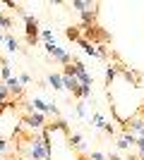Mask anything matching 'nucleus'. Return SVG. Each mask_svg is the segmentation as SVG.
Listing matches in <instances>:
<instances>
[{"instance_id": "nucleus-4", "label": "nucleus", "mask_w": 144, "mask_h": 160, "mask_svg": "<svg viewBox=\"0 0 144 160\" xmlns=\"http://www.w3.org/2000/svg\"><path fill=\"white\" fill-rule=\"evenodd\" d=\"M5 86H7V93H10V98L22 100V96H24V86H22V81H19V74H12V77L5 81Z\"/></svg>"}, {"instance_id": "nucleus-9", "label": "nucleus", "mask_w": 144, "mask_h": 160, "mask_svg": "<svg viewBox=\"0 0 144 160\" xmlns=\"http://www.w3.org/2000/svg\"><path fill=\"white\" fill-rule=\"evenodd\" d=\"M96 14H99V10H96V2L89 7V10H84L79 17H82V24L79 27H96Z\"/></svg>"}, {"instance_id": "nucleus-14", "label": "nucleus", "mask_w": 144, "mask_h": 160, "mask_svg": "<svg viewBox=\"0 0 144 160\" xmlns=\"http://www.w3.org/2000/svg\"><path fill=\"white\" fill-rule=\"evenodd\" d=\"M77 43H79V48H82L89 58H99V46H94V43H89V41H84V38H79Z\"/></svg>"}, {"instance_id": "nucleus-18", "label": "nucleus", "mask_w": 144, "mask_h": 160, "mask_svg": "<svg viewBox=\"0 0 144 160\" xmlns=\"http://www.w3.org/2000/svg\"><path fill=\"white\" fill-rule=\"evenodd\" d=\"M10 77H12V67L7 65L5 60H0V81H7Z\"/></svg>"}, {"instance_id": "nucleus-22", "label": "nucleus", "mask_w": 144, "mask_h": 160, "mask_svg": "<svg viewBox=\"0 0 144 160\" xmlns=\"http://www.w3.org/2000/svg\"><path fill=\"white\" fill-rule=\"evenodd\" d=\"M41 38L46 41V43H55V36H53L51 29H43V31H41Z\"/></svg>"}, {"instance_id": "nucleus-33", "label": "nucleus", "mask_w": 144, "mask_h": 160, "mask_svg": "<svg viewBox=\"0 0 144 160\" xmlns=\"http://www.w3.org/2000/svg\"><path fill=\"white\" fill-rule=\"evenodd\" d=\"M0 38H3V36H0Z\"/></svg>"}, {"instance_id": "nucleus-3", "label": "nucleus", "mask_w": 144, "mask_h": 160, "mask_svg": "<svg viewBox=\"0 0 144 160\" xmlns=\"http://www.w3.org/2000/svg\"><path fill=\"white\" fill-rule=\"evenodd\" d=\"M43 48H46V53L51 55V58H53V60L58 62V65H62V67L72 65V55H70L67 50H62V48H58L55 43H46Z\"/></svg>"}, {"instance_id": "nucleus-5", "label": "nucleus", "mask_w": 144, "mask_h": 160, "mask_svg": "<svg viewBox=\"0 0 144 160\" xmlns=\"http://www.w3.org/2000/svg\"><path fill=\"white\" fill-rule=\"evenodd\" d=\"M22 122H24L31 132H43V129H46V115H41V112H29Z\"/></svg>"}, {"instance_id": "nucleus-7", "label": "nucleus", "mask_w": 144, "mask_h": 160, "mask_svg": "<svg viewBox=\"0 0 144 160\" xmlns=\"http://www.w3.org/2000/svg\"><path fill=\"white\" fill-rule=\"evenodd\" d=\"M115 146H118V151H132V148L137 146V136H135L130 129H125V132L118 136Z\"/></svg>"}, {"instance_id": "nucleus-13", "label": "nucleus", "mask_w": 144, "mask_h": 160, "mask_svg": "<svg viewBox=\"0 0 144 160\" xmlns=\"http://www.w3.org/2000/svg\"><path fill=\"white\" fill-rule=\"evenodd\" d=\"M3 38H5V43H7V53H10V55H17V53H19V41L14 38L10 31H7Z\"/></svg>"}, {"instance_id": "nucleus-29", "label": "nucleus", "mask_w": 144, "mask_h": 160, "mask_svg": "<svg viewBox=\"0 0 144 160\" xmlns=\"http://www.w3.org/2000/svg\"><path fill=\"white\" fill-rule=\"evenodd\" d=\"M7 160H19V158H7Z\"/></svg>"}, {"instance_id": "nucleus-1", "label": "nucleus", "mask_w": 144, "mask_h": 160, "mask_svg": "<svg viewBox=\"0 0 144 160\" xmlns=\"http://www.w3.org/2000/svg\"><path fill=\"white\" fill-rule=\"evenodd\" d=\"M22 19H24V33H27V43L29 46H36V41H39V19H36L34 14H22Z\"/></svg>"}, {"instance_id": "nucleus-19", "label": "nucleus", "mask_w": 144, "mask_h": 160, "mask_svg": "<svg viewBox=\"0 0 144 160\" xmlns=\"http://www.w3.org/2000/svg\"><path fill=\"white\" fill-rule=\"evenodd\" d=\"M65 36H67L70 41H79V38H82V29H79V27H67V29H65Z\"/></svg>"}, {"instance_id": "nucleus-12", "label": "nucleus", "mask_w": 144, "mask_h": 160, "mask_svg": "<svg viewBox=\"0 0 144 160\" xmlns=\"http://www.w3.org/2000/svg\"><path fill=\"white\" fill-rule=\"evenodd\" d=\"M46 132H48V134H53V132H65V134L70 136V127H67V122L60 120V117H58L55 122H51V124H46Z\"/></svg>"}, {"instance_id": "nucleus-21", "label": "nucleus", "mask_w": 144, "mask_h": 160, "mask_svg": "<svg viewBox=\"0 0 144 160\" xmlns=\"http://www.w3.org/2000/svg\"><path fill=\"white\" fill-rule=\"evenodd\" d=\"M87 158H89V160H108V155L101 153V151H89V153H87Z\"/></svg>"}, {"instance_id": "nucleus-20", "label": "nucleus", "mask_w": 144, "mask_h": 160, "mask_svg": "<svg viewBox=\"0 0 144 160\" xmlns=\"http://www.w3.org/2000/svg\"><path fill=\"white\" fill-rule=\"evenodd\" d=\"M12 27V17H7L5 12H0V29H10Z\"/></svg>"}, {"instance_id": "nucleus-30", "label": "nucleus", "mask_w": 144, "mask_h": 160, "mask_svg": "<svg viewBox=\"0 0 144 160\" xmlns=\"http://www.w3.org/2000/svg\"><path fill=\"white\" fill-rule=\"evenodd\" d=\"M0 160H7V158H0Z\"/></svg>"}, {"instance_id": "nucleus-8", "label": "nucleus", "mask_w": 144, "mask_h": 160, "mask_svg": "<svg viewBox=\"0 0 144 160\" xmlns=\"http://www.w3.org/2000/svg\"><path fill=\"white\" fill-rule=\"evenodd\" d=\"M127 129H130L135 136H144V117H142V112L132 115L130 120H127Z\"/></svg>"}, {"instance_id": "nucleus-2", "label": "nucleus", "mask_w": 144, "mask_h": 160, "mask_svg": "<svg viewBox=\"0 0 144 160\" xmlns=\"http://www.w3.org/2000/svg\"><path fill=\"white\" fill-rule=\"evenodd\" d=\"M72 74H75V79L79 81V86H91L94 84V77L89 74V69L84 67V62H79V60H72Z\"/></svg>"}, {"instance_id": "nucleus-15", "label": "nucleus", "mask_w": 144, "mask_h": 160, "mask_svg": "<svg viewBox=\"0 0 144 160\" xmlns=\"http://www.w3.org/2000/svg\"><path fill=\"white\" fill-rule=\"evenodd\" d=\"M118 74H120V67H118V65H110V62H108V67H106V84H108V88H110V84L115 81Z\"/></svg>"}, {"instance_id": "nucleus-6", "label": "nucleus", "mask_w": 144, "mask_h": 160, "mask_svg": "<svg viewBox=\"0 0 144 160\" xmlns=\"http://www.w3.org/2000/svg\"><path fill=\"white\" fill-rule=\"evenodd\" d=\"M60 74H62V86H65V91H70V93L75 96L77 91H79V81L75 79V74H72V67L67 65Z\"/></svg>"}, {"instance_id": "nucleus-32", "label": "nucleus", "mask_w": 144, "mask_h": 160, "mask_svg": "<svg viewBox=\"0 0 144 160\" xmlns=\"http://www.w3.org/2000/svg\"><path fill=\"white\" fill-rule=\"evenodd\" d=\"M142 117H144V112H142Z\"/></svg>"}, {"instance_id": "nucleus-25", "label": "nucleus", "mask_w": 144, "mask_h": 160, "mask_svg": "<svg viewBox=\"0 0 144 160\" xmlns=\"http://www.w3.org/2000/svg\"><path fill=\"white\" fill-rule=\"evenodd\" d=\"M101 132L106 134V136H113V134H115V127H113V124H110V122H108V124H106V127H103Z\"/></svg>"}, {"instance_id": "nucleus-23", "label": "nucleus", "mask_w": 144, "mask_h": 160, "mask_svg": "<svg viewBox=\"0 0 144 160\" xmlns=\"http://www.w3.org/2000/svg\"><path fill=\"white\" fill-rule=\"evenodd\" d=\"M5 100H10V93H7L5 81H0V103H5Z\"/></svg>"}, {"instance_id": "nucleus-24", "label": "nucleus", "mask_w": 144, "mask_h": 160, "mask_svg": "<svg viewBox=\"0 0 144 160\" xmlns=\"http://www.w3.org/2000/svg\"><path fill=\"white\" fill-rule=\"evenodd\" d=\"M77 117H87V103H84V100L77 103Z\"/></svg>"}, {"instance_id": "nucleus-28", "label": "nucleus", "mask_w": 144, "mask_h": 160, "mask_svg": "<svg viewBox=\"0 0 144 160\" xmlns=\"http://www.w3.org/2000/svg\"><path fill=\"white\" fill-rule=\"evenodd\" d=\"M137 160H144V148H142V151H137Z\"/></svg>"}, {"instance_id": "nucleus-11", "label": "nucleus", "mask_w": 144, "mask_h": 160, "mask_svg": "<svg viewBox=\"0 0 144 160\" xmlns=\"http://www.w3.org/2000/svg\"><path fill=\"white\" fill-rule=\"evenodd\" d=\"M67 141H70V146L75 148V151H79V153H87V143H84V139H82V134H70L67 136Z\"/></svg>"}, {"instance_id": "nucleus-10", "label": "nucleus", "mask_w": 144, "mask_h": 160, "mask_svg": "<svg viewBox=\"0 0 144 160\" xmlns=\"http://www.w3.org/2000/svg\"><path fill=\"white\" fill-rule=\"evenodd\" d=\"M46 84H48V88H53V91H62V74L60 72H51L46 77Z\"/></svg>"}, {"instance_id": "nucleus-26", "label": "nucleus", "mask_w": 144, "mask_h": 160, "mask_svg": "<svg viewBox=\"0 0 144 160\" xmlns=\"http://www.w3.org/2000/svg\"><path fill=\"white\" fill-rule=\"evenodd\" d=\"M19 81H22V86H27V84H31V77H29L27 72H22L19 74Z\"/></svg>"}, {"instance_id": "nucleus-27", "label": "nucleus", "mask_w": 144, "mask_h": 160, "mask_svg": "<svg viewBox=\"0 0 144 160\" xmlns=\"http://www.w3.org/2000/svg\"><path fill=\"white\" fill-rule=\"evenodd\" d=\"M108 160H123V158H120L118 153H110V155H108Z\"/></svg>"}, {"instance_id": "nucleus-17", "label": "nucleus", "mask_w": 144, "mask_h": 160, "mask_svg": "<svg viewBox=\"0 0 144 160\" xmlns=\"http://www.w3.org/2000/svg\"><path fill=\"white\" fill-rule=\"evenodd\" d=\"M106 124H108V120H106L101 112H94V115H91V127H94V129H103Z\"/></svg>"}, {"instance_id": "nucleus-16", "label": "nucleus", "mask_w": 144, "mask_h": 160, "mask_svg": "<svg viewBox=\"0 0 144 160\" xmlns=\"http://www.w3.org/2000/svg\"><path fill=\"white\" fill-rule=\"evenodd\" d=\"M70 7H72V10H75L77 14H82L84 10H89L91 5H94V2H89V0H72V2H67Z\"/></svg>"}, {"instance_id": "nucleus-31", "label": "nucleus", "mask_w": 144, "mask_h": 160, "mask_svg": "<svg viewBox=\"0 0 144 160\" xmlns=\"http://www.w3.org/2000/svg\"><path fill=\"white\" fill-rule=\"evenodd\" d=\"M142 112H144V108H142Z\"/></svg>"}]
</instances>
